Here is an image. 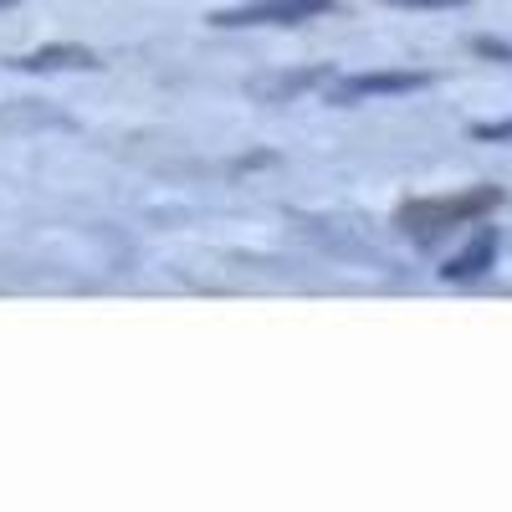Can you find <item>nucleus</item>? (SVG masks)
Instances as JSON below:
<instances>
[{"mask_svg": "<svg viewBox=\"0 0 512 512\" xmlns=\"http://www.w3.org/2000/svg\"><path fill=\"white\" fill-rule=\"evenodd\" d=\"M497 205H502V190H497V185H472V190H456V195L410 200V205L400 210V231L425 246V241H441V236L456 231V226L482 221L487 210H497Z\"/></svg>", "mask_w": 512, "mask_h": 512, "instance_id": "obj_1", "label": "nucleus"}, {"mask_svg": "<svg viewBox=\"0 0 512 512\" xmlns=\"http://www.w3.org/2000/svg\"><path fill=\"white\" fill-rule=\"evenodd\" d=\"M338 11V0H241V6H226L210 16V26L221 31H251V26H308V21H323Z\"/></svg>", "mask_w": 512, "mask_h": 512, "instance_id": "obj_2", "label": "nucleus"}, {"mask_svg": "<svg viewBox=\"0 0 512 512\" xmlns=\"http://www.w3.org/2000/svg\"><path fill=\"white\" fill-rule=\"evenodd\" d=\"M420 88H431V72H354L344 82H333L328 103L349 108L364 98H400V93H420Z\"/></svg>", "mask_w": 512, "mask_h": 512, "instance_id": "obj_3", "label": "nucleus"}, {"mask_svg": "<svg viewBox=\"0 0 512 512\" xmlns=\"http://www.w3.org/2000/svg\"><path fill=\"white\" fill-rule=\"evenodd\" d=\"M16 72H31V77H52V72H98V52L93 47H77V41H52V47H36V52H21L11 57Z\"/></svg>", "mask_w": 512, "mask_h": 512, "instance_id": "obj_4", "label": "nucleus"}, {"mask_svg": "<svg viewBox=\"0 0 512 512\" xmlns=\"http://www.w3.org/2000/svg\"><path fill=\"white\" fill-rule=\"evenodd\" d=\"M497 251H502V236H497V226H482L472 241H466L451 262L441 267V282H477V277H487L492 267H497Z\"/></svg>", "mask_w": 512, "mask_h": 512, "instance_id": "obj_5", "label": "nucleus"}, {"mask_svg": "<svg viewBox=\"0 0 512 512\" xmlns=\"http://www.w3.org/2000/svg\"><path fill=\"white\" fill-rule=\"evenodd\" d=\"M472 139H482V144H512V118H497V123H477V128H472Z\"/></svg>", "mask_w": 512, "mask_h": 512, "instance_id": "obj_6", "label": "nucleus"}, {"mask_svg": "<svg viewBox=\"0 0 512 512\" xmlns=\"http://www.w3.org/2000/svg\"><path fill=\"white\" fill-rule=\"evenodd\" d=\"M477 57H492V62H512V41H497V36H477L472 41Z\"/></svg>", "mask_w": 512, "mask_h": 512, "instance_id": "obj_7", "label": "nucleus"}, {"mask_svg": "<svg viewBox=\"0 0 512 512\" xmlns=\"http://www.w3.org/2000/svg\"><path fill=\"white\" fill-rule=\"evenodd\" d=\"M384 6H400V11H456V6H472V0H384Z\"/></svg>", "mask_w": 512, "mask_h": 512, "instance_id": "obj_8", "label": "nucleus"}, {"mask_svg": "<svg viewBox=\"0 0 512 512\" xmlns=\"http://www.w3.org/2000/svg\"><path fill=\"white\" fill-rule=\"evenodd\" d=\"M11 6H21V0H0V11H11Z\"/></svg>", "mask_w": 512, "mask_h": 512, "instance_id": "obj_9", "label": "nucleus"}]
</instances>
